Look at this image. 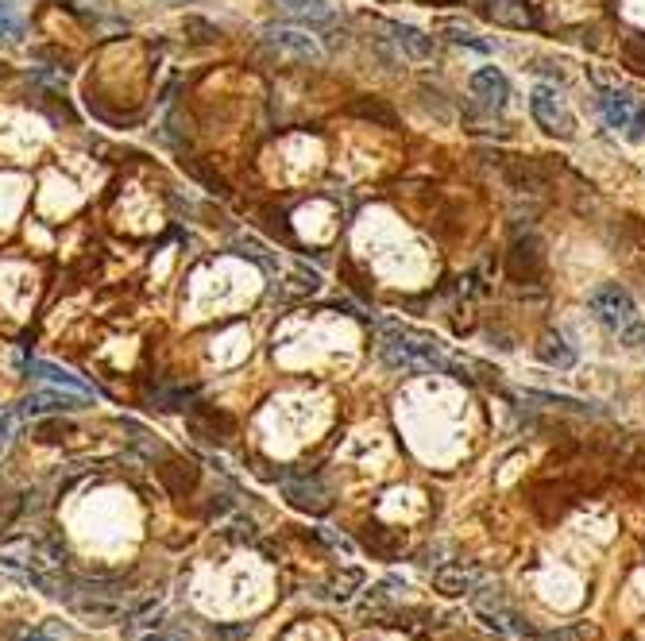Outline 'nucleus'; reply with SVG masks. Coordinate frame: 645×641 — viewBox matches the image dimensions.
I'll return each instance as SVG.
<instances>
[{
	"label": "nucleus",
	"mask_w": 645,
	"mask_h": 641,
	"mask_svg": "<svg viewBox=\"0 0 645 641\" xmlns=\"http://www.w3.org/2000/svg\"><path fill=\"white\" fill-rule=\"evenodd\" d=\"M379 356L391 363L394 371H452L456 378H464V371L456 363L444 359L433 337H425L418 329L406 325H383V340H379Z\"/></svg>",
	"instance_id": "obj_1"
},
{
	"label": "nucleus",
	"mask_w": 645,
	"mask_h": 641,
	"mask_svg": "<svg viewBox=\"0 0 645 641\" xmlns=\"http://www.w3.org/2000/svg\"><path fill=\"white\" fill-rule=\"evenodd\" d=\"M587 310L595 313L599 325H603L607 332H614V337H619L622 344H630V348L645 337L641 317H638V301L630 298V290L619 286V282L595 286L592 294H587Z\"/></svg>",
	"instance_id": "obj_2"
},
{
	"label": "nucleus",
	"mask_w": 645,
	"mask_h": 641,
	"mask_svg": "<svg viewBox=\"0 0 645 641\" xmlns=\"http://www.w3.org/2000/svg\"><path fill=\"white\" fill-rule=\"evenodd\" d=\"M545 274V247L541 240L529 232V236H514L510 252H507V279L518 286H534Z\"/></svg>",
	"instance_id": "obj_3"
},
{
	"label": "nucleus",
	"mask_w": 645,
	"mask_h": 641,
	"mask_svg": "<svg viewBox=\"0 0 645 641\" xmlns=\"http://www.w3.org/2000/svg\"><path fill=\"white\" fill-rule=\"evenodd\" d=\"M529 112H534L537 128H545L549 136H556V139L576 136V116L561 105V97H556L549 85H537L534 90V97H529Z\"/></svg>",
	"instance_id": "obj_4"
},
{
	"label": "nucleus",
	"mask_w": 645,
	"mask_h": 641,
	"mask_svg": "<svg viewBox=\"0 0 645 641\" xmlns=\"http://www.w3.org/2000/svg\"><path fill=\"white\" fill-rule=\"evenodd\" d=\"M263 43L282 58H294V62H321V43L313 39L302 27H282L270 24L263 27Z\"/></svg>",
	"instance_id": "obj_5"
},
{
	"label": "nucleus",
	"mask_w": 645,
	"mask_h": 641,
	"mask_svg": "<svg viewBox=\"0 0 645 641\" xmlns=\"http://www.w3.org/2000/svg\"><path fill=\"white\" fill-rule=\"evenodd\" d=\"M90 406V395H78V390H62V387H51V390H32L24 398L20 410L27 417H39V414H74Z\"/></svg>",
	"instance_id": "obj_6"
},
{
	"label": "nucleus",
	"mask_w": 645,
	"mask_h": 641,
	"mask_svg": "<svg viewBox=\"0 0 645 641\" xmlns=\"http://www.w3.org/2000/svg\"><path fill=\"white\" fill-rule=\"evenodd\" d=\"M383 27L391 32V43L398 51H403L410 62H429V58L437 54V43L433 35H425L418 32V27H410V24H398V20H383Z\"/></svg>",
	"instance_id": "obj_7"
},
{
	"label": "nucleus",
	"mask_w": 645,
	"mask_h": 641,
	"mask_svg": "<svg viewBox=\"0 0 645 641\" xmlns=\"http://www.w3.org/2000/svg\"><path fill=\"white\" fill-rule=\"evenodd\" d=\"M503 174H507L510 189H518V194H545V189H549V174H545L534 158H503Z\"/></svg>",
	"instance_id": "obj_8"
},
{
	"label": "nucleus",
	"mask_w": 645,
	"mask_h": 641,
	"mask_svg": "<svg viewBox=\"0 0 645 641\" xmlns=\"http://www.w3.org/2000/svg\"><path fill=\"white\" fill-rule=\"evenodd\" d=\"M190 426H194V433L202 436V441H209V445H221V441H228V436L236 433V421L228 417L224 410H213V406H205V402L194 406Z\"/></svg>",
	"instance_id": "obj_9"
},
{
	"label": "nucleus",
	"mask_w": 645,
	"mask_h": 641,
	"mask_svg": "<svg viewBox=\"0 0 645 641\" xmlns=\"http://www.w3.org/2000/svg\"><path fill=\"white\" fill-rule=\"evenodd\" d=\"M471 93H476L487 109H507V100H510V81L503 70H495V66H483L471 74Z\"/></svg>",
	"instance_id": "obj_10"
},
{
	"label": "nucleus",
	"mask_w": 645,
	"mask_h": 641,
	"mask_svg": "<svg viewBox=\"0 0 645 641\" xmlns=\"http://www.w3.org/2000/svg\"><path fill=\"white\" fill-rule=\"evenodd\" d=\"M159 479H163V487L175 494V499H185V494L197 487L202 472H197V464L185 460V456H166V460L159 464Z\"/></svg>",
	"instance_id": "obj_11"
},
{
	"label": "nucleus",
	"mask_w": 645,
	"mask_h": 641,
	"mask_svg": "<svg viewBox=\"0 0 645 641\" xmlns=\"http://www.w3.org/2000/svg\"><path fill=\"white\" fill-rule=\"evenodd\" d=\"M476 584H479V572H471L464 564H444L433 572V588L441 595H449V599H460V595H468Z\"/></svg>",
	"instance_id": "obj_12"
},
{
	"label": "nucleus",
	"mask_w": 645,
	"mask_h": 641,
	"mask_svg": "<svg viewBox=\"0 0 645 641\" xmlns=\"http://www.w3.org/2000/svg\"><path fill=\"white\" fill-rule=\"evenodd\" d=\"M20 363H24V371H27V375L47 378L51 387H62V390H78V395H90V387H85L78 375H70L66 368H59V363H47V359H27L24 352H20Z\"/></svg>",
	"instance_id": "obj_13"
},
{
	"label": "nucleus",
	"mask_w": 645,
	"mask_h": 641,
	"mask_svg": "<svg viewBox=\"0 0 645 641\" xmlns=\"http://www.w3.org/2000/svg\"><path fill=\"white\" fill-rule=\"evenodd\" d=\"M348 116H356V120H367V124H383V128H394L398 124V112L386 105L383 97H352L348 109H344Z\"/></svg>",
	"instance_id": "obj_14"
},
{
	"label": "nucleus",
	"mask_w": 645,
	"mask_h": 641,
	"mask_svg": "<svg viewBox=\"0 0 645 641\" xmlns=\"http://www.w3.org/2000/svg\"><path fill=\"white\" fill-rule=\"evenodd\" d=\"M537 359H541V363H549V368L568 371L572 363H576V352H572V348L564 344L561 332H545V337L537 340Z\"/></svg>",
	"instance_id": "obj_15"
},
{
	"label": "nucleus",
	"mask_w": 645,
	"mask_h": 641,
	"mask_svg": "<svg viewBox=\"0 0 645 641\" xmlns=\"http://www.w3.org/2000/svg\"><path fill=\"white\" fill-rule=\"evenodd\" d=\"M286 494H290V502H294L298 510H313V514H325V510H328L325 491L313 483V479H302V483H286Z\"/></svg>",
	"instance_id": "obj_16"
},
{
	"label": "nucleus",
	"mask_w": 645,
	"mask_h": 641,
	"mask_svg": "<svg viewBox=\"0 0 645 641\" xmlns=\"http://www.w3.org/2000/svg\"><path fill=\"white\" fill-rule=\"evenodd\" d=\"M182 170L190 174V178H197V182H202V186L209 189V194L228 197V182H224L221 174H217V170H213V167L205 163V158H182Z\"/></svg>",
	"instance_id": "obj_17"
},
{
	"label": "nucleus",
	"mask_w": 645,
	"mask_h": 641,
	"mask_svg": "<svg viewBox=\"0 0 645 641\" xmlns=\"http://www.w3.org/2000/svg\"><path fill=\"white\" fill-rule=\"evenodd\" d=\"M634 109H638V100L630 97V93H619V90H614V93L603 97V116H607V124H611V128H626V120L634 116Z\"/></svg>",
	"instance_id": "obj_18"
},
{
	"label": "nucleus",
	"mask_w": 645,
	"mask_h": 641,
	"mask_svg": "<svg viewBox=\"0 0 645 641\" xmlns=\"http://www.w3.org/2000/svg\"><path fill=\"white\" fill-rule=\"evenodd\" d=\"M364 545H367L371 552H379V557H394V552L403 549V537L375 521V526H367V530H364Z\"/></svg>",
	"instance_id": "obj_19"
},
{
	"label": "nucleus",
	"mask_w": 645,
	"mask_h": 641,
	"mask_svg": "<svg viewBox=\"0 0 645 641\" xmlns=\"http://www.w3.org/2000/svg\"><path fill=\"white\" fill-rule=\"evenodd\" d=\"M279 5L286 12H294V16H302L309 24H325V20H333V8L325 5V0H279Z\"/></svg>",
	"instance_id": "obj_20"
},
{
	"label": "nucleus",
	"mask_w": 645,
	"mask_h": 641,
	"mask_svg": "<svg viewBox=\"0 0 645 641\" xmlns=\"http://www.w3.org/2000/svg\"><path fill=\"white\" fill-rule=\"evenodd\" d=\"M182 35L190 39V43H197V47H205V43H217V39H221V27L209 24V20H202V16H185Z\"/></svg>",
	"instance_id": "obj_21"
},
{
	"label": "nucleus",
	"mask_w": 645,
	"mask_h": 641,
	"mask_svg": "<svg viewBox=\"0 0 645 641\" xmlns=\"http://www.w3.org/2000/svg\"><path fill=\"white\" fill-rule=\"evenodd\" d=\"M514 626H518L522 641H580L576 630H553V634H541V630H534V626H526V622H518V618H514Z\"/></svg>",
	"instance_id": "obj_22"
},
{
	"label": "nucleus",
	"mask_w": 645,
	"mask_h": 641,
	"mask_svg": "<svg viewBox=\"0 0 645 641\" xmlns=\"http://www.w3.org/2000/svg\"><path fill=\"white\" fill-rule=\"evenodd\" d=\"M622 54H626V62L634 70H645V35H626L622 39Z\"/></svg>",
	"instance_id": "obj_23"
},
{
	"label": "nucleus",
	"mask_w": 645,
	"mask_h": 641,
	"mask_svg": "<svg viewBox=\"0 0 645 641\" xmlns=\"http://www.w3.org/2000/svg\"><path fill=\"white\" fill-rule=\"evenodd\" d=\"M260 216H263V225H267L270 232H275V236H282L286 244H290V240H294V232H290V225H286V216H282L279 209H270V206H263V209H260Z\"/></svg>",
	"instance_id": "obj_24"
},
{
	"label": "nucleus",
	"mask_w": 645,
	"mask_h": 641,
	"mask_svg": "<svg viewBox=\"0 0 645 641\" xmlns=\"http://www.w3.org/2000/svg\"><path fill=\"white\" fill-rule=\"evenodd\" d=\"M626 139H630V143H641V139H645V100H638L634 116L626 120Z\"/></svg>",
	"instance_id": "obj_25"
},
{
	"label": "nucleus",
	"mask_w": 645,
	"mask_h": 641,
	"mask_svg": "<svg viewBox=\"0 0 645 641\" xmlns=\"http://www.w3.org/2000/svg\"><path fill=\"white\" fill-rule=\"evenodd\" d=\"M340 274H344V279H348V286L356 290V294H364V298L371 294V282H364V274L356 271V267L348 263V259H340Z\"/></svg>",
	"instance_id": "obj_26"
},
{
	"label": "nucleus",
	"mask_w": 645,
	"mask_h": 641,
	"mask_svg": "<svg viewBox=\"0 0 645 641\" xmlns=\"http://www.w3.org/2000/svg\"><path fill=\"white\" fill-rule=\"evenodd\" d=\"M449 39H452V43H468V47H476V51H487V43L476 39L471 32H464V27H449Z\"/></svg>",
	"instance_id": "obj_27"
},
{
	"label": "nucleus",
	"mask_w": 645,
	"mask_h": 641,
	"mask_svg": "<svg viewBox=\"0 0 645 641\" xmlns=\"http://www.w3.org/2000/svg\"><path fill=\"white\" fill-rule=\"evenodd\" d=\"M66 433H70V426H59V421H51V426H39V436H43V441H62Z\"/></svg>",
	"instance_id": "obj_28"
},
{
	"label": "nucleus",
	"mask_w": 645,
	"mask_h": 641,
	"mask_svg": "<svg viewBox=\"0 0 645 641\" xmlns=\"http://www.w3.org/2000/svg\"><path fill=\"white\" fill-rule=\"evenodd\" d=\"M529 70H534V74H553L556 81L564 78V74H561V70H556V66H545V62H534V66H529Z\"/></svg>",
	"instance_id": "obj_29"
},
{
	"label": "nucleus",
	"mask_w": 645,
	"mask_h": 641,
	"mask_svg": "<svg viewBox=\"0 0 645 641\" xmlns=\"http://www.w3.org/2000/svg\"><path fill=\"white\" fill-rule=\"evenodd\" d=\"M8 433H12V417H8L5 410H0V445L8 441Z\"/></svg>",
	"instance_id": "obj_30"
},
{
	"label": "nucleus",
	"mask_w": 645,
	"mask_h": 641,
	"mask_svg": "<svg viewBox=\"0 0 645 641\" xmlns=\"http://www.w3.org/2000/svg\"><path fill=\"white\" fill-rule=\"evenodd\" d=\"M24 641H47V637H39V634H27Z\"/></svg>",
	"instance_id": "obj_31"
},
{
	"label": "nucleus",
	"mask_w": 645,
	"mask_h": 641,
	"mask_svg": "<svg viewBox=\"0 0 645 641\" xmlns=\"http://www.w3.org/2000/svg\"><path fill=\"white\" fill-rule=\"evenodd\" d=\"M383 5H391V0H383Z\"/></svg>",
	"instance_id": "obj_32"
}]
</instances>
